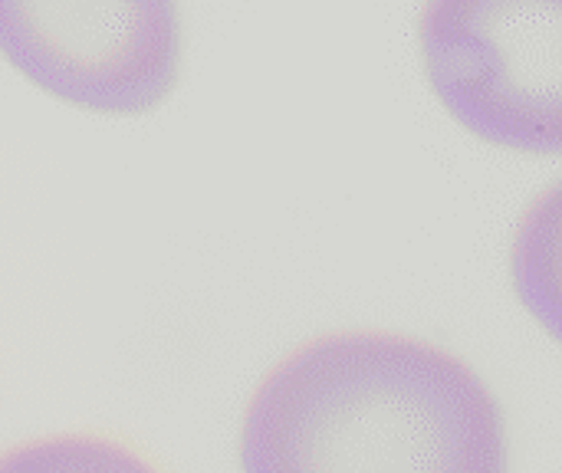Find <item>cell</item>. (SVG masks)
Instances as JSON below:
<instances>
[{"instance_id":"obj_5","label":"cell","mask_w":562,"mask_h":473,"mask_svg":"<svg viewBox=\"0 0 562 473\" xmlns=\"http://www.w3.org/2000/svg\"><path fill=\"white\" fill-rule=\"evenodd\" d=\"M514 280L537 319L557 333V211L553 194L533 207L517 247H514Z\"/></svg>"},{"instance_id":"obj_3","label":"cell","mask_w":562,"mask_h":473,"mask_svg":"<svg viewBox=\"0 0 562 473\" xmlns=\"http://www.w3.org/2000/svg\"><path fill=\"white\" fill-rule=\"evenodd\" d=\"M0 53L69 105L138 115L175 89L181 20L171 3L10 0L0 3Z\"/></svg>"},{"instance_id":"obj_2","label":"cell","mask_w":562,"mask_h":473,"mask_svg":"<svg viewBox=\"0 0 562 473\" xmlns=\"http://www.w3.org/2000/svg\"><path fill=\"white\" fill-rule=\"evenodd\" d=\"M422 56L435 95L468 132L527 155L560 151V3H428Z\"/></svg>"},{"instance_id":"obj_4","label":"cell","mask_w":562,"mask_h":473,"mask_svg":"<svg viewBox=\"0 0 562 473\" xmlns=\"http://www.w3.org/2000/svg\"><path fill=\"white\" fill-rule=\"evenodd\" d=\"M0 473H161L135 448L105 435H49L0 454Z\"/></svg>"},{"instance_id":"obj_1","label":"cell","mask_w":562,"mask_h":473,"mask_svg":"<svg viewBox=\"0 0 562 473\" xmlns=\"http://www.w3.org/2000/svg\"><path fill=\"white\" fill-rule=\"evenodd\" d=\"M244 473H507L491 385L448 349L395 333H333L254 392Z\"/></svg>"}]
</instances>
